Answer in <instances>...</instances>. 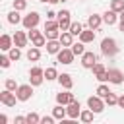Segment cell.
I'll return each mask as SVG.
<instances>
[{"mask_svg":"<svg viewBox=\"0 0 124 124\" xmlns=\"http://www.w3.org/2000/svg\"><path fill=\"white\" fill-rule=\"evenodd\" d=\"M91 70H93V74H95V76H99V74H103V72H107V70H105V66H103L101 62H95Z\"/></svg>","mask_w":124,"mask_h":124,"instance_id":"8d00e7d4","label":"cell"},{"mask_svg":"<svg viewBox=\"0 0 124 124\" xmlns=\"http://www.w3.org/2000/svg\"><path fill=\"white\" fill-rule=\"evenodd\" d=\"M0 122L6 124V122H8V116H6V114H0Z\"/></svg>","mask_w":124,"mask_h":124,"instance_id":"7bdbcfd3","label":"cell"},{"mask_svg":"<svg viewBox=\"0 0 124 124\" xmlns=\"http://www.w3.org/2000/svg\"><path fill=\"white\" fill-rule=\"evenodd\" d=\"M56 17H58V14H56V12H52V10H50V12H46V19H56Z\"/></svg>","mask_w":124,"mask_h":124,"instance_id":"ab89813d","label":"cell"},{"mask_svg":"<svg viewBox=\"0 0 124 124\" xmlns=\"http://www.w3.org/2000/svg\"><path fill=\"white\" fill-rule=\"evenodd\" d=\"M56 118L54 116H41V124H52Z\"/></svg>","mask_w":124,"mask_h":124,"instance_id":"f35d334b","label":"cell"},{"mask_svg":"<svg viewBox=\"0 0 124 124\" xmlns=\"http://www.w3.org/2000/svg\"><path fill=\"white\" fill-rule=\"evenodd\" d=\"M118 107H120V108H124V93L118 97Z\"/></svg>","mask_w":124,"mask_h":124,"instance_id":"b9f144b4","label":"cell"},{"mask_svg":"<svg viewBox=\"0 0 124 124\" xmlns=\"http://www.w3.org/2000/svg\"><path fill=\"white\" fill-rule=\"evenodd\" d=\"M70 10H60L58 12V23H60V29L62 31H68L70 25H72V19H70Z\"/></svg>","mask_w":124,"mask_h":124,"instance_id":"ba28073f","label":"cell"},{"mask_svg":"<svg viewBox=\"0 0 124 124\" xmlns=\"http://www.w3.org/2000/svg\"><path fill=\"white\" fill-rule=\"evenodd\" d=\"M95 62H97V56H95V52H91V50H85V52L81 54V66H83V68L91 70Z\"/></svg>","mask_w":124,"mask_h":124,"instance_id":"8fae6325","label":"cell"},{"mask_svg":"<svg viewBox=\"0 0 124 124\" xmlns=\"http://www.w3.org/2000/svg\"><path fill=\"white\" fill-rule=\"evenodd\" d=\"M39 21H41V16H39V12H29L27 16H23V19H21V25L29 31V29H35L37 25H39Z\"/></svg>","mask_w":124,"mask_h":124,"instance_id":"3957f363","label":"cell"},{"mask_svg":"<svg viewBox=\"0 0 124 124\" xmlns=\"http://www.w3.org/2000/svg\"><path fill=\"white\" fill-rule=\"evenodd\" d=\"M58 41L62 43V46H72L74 45V35L70 31H62L60 37H58Z\"/></svg>","mask_w":124,"mask_h":124,"instance_id":"ffe728a7","label":"cell"},{"mask_svg":"<svg viewBox=\"0 0 124 124\" xmlns=\"http://www.w3.org/2000/svg\"><path fill=\"white\" fill-rule=\"evenodd\" d=\"M101 54H103V56H108V58L116 56V54H118V45H116V41L110 39V37L103 39V41H101Z\"/></svg>","mask_w":124,"mask_h":124,"instance_id":"6da1fadb","label":"cell"},{"mask_svg":"<svg viewBox=\"0 0 124 124\" xmlns=\"http://www.w3.org/2000/svg\"><path fill=\"white\" fill-rule=\"evenodd\" d=\"M39 2H45V4H46V2H50V0H39Z\"/></svg>","mask_w":124,"mask_h":124,"instance_id":"7dc6e473","label":"cell"},{"mask_svg":"<svg viewBox=\"0 0 124 124\" xmlns=\"http://www.w3.org/2000/svg\"><path fill=\"white\" fill-rule=\"evenodd\" d=\"M12 62H14V60H12L8 54H2V56H0V68H4V70H6V68H10V64H12Z\"/></svg>","mask_w":124,"mask_h":124,"instance_id":"836d02e7","label":"cell"},{"mask_svg":"<svg viewBox=\"0 0 124 124\" xmlns=\"http://www.w3.org/2000/svg\"><path fill=\"white\" fill-rule=\"evenodd\" d=\"M8 56H10V58H12V60H14V62H17V60H19V58H21V48H19V46H16V45H14V46H12V48H10V50H8Z\"/></svg>","mask_w":124,"mask_h":124,"instance_id":"cb8c5ba5","label":"cell"},{"mask_svg":"<svg viewBox=\"0 0 124 124\" xmlns=\"http://www.w3.org/2000/svg\"><path fill=\"white\" fill-rule=\"evenodd\" d=\"M74 58H76V54H74V50H72L70 46H62L60 52L56 54V60H58L60 64H72Z\"/></svg>","mask_w":124,"mask_h":124,"instance_id":"8992f818","label":"cell"},{"mask_svg":"<svg viewBox=\"0 0 124 124\" xmlns=\"http://www.w3.org/2000/svg\"><path fill=\"white\" fill-rule=\"evenodd\" d=\"M25 56H27V60H29V62H37V60L41 58V48H39V46H31V48L27 50V54H25Z\"/></svg>","mask_w":124,"mask_h":124,"instance_id":"7402d4cb","label":"cell"},{"mask_svg":"<svg viewBox=\"0 0 124 124\" xmlns=\"http://www.w3.org/2000/svg\"><path fill=\"white\" fill-rule=\"evenodd\" d=\"M25 118H27V124H41V116L37 112H29Z\"/></svg>","mask_w":124,"mask_h":124,"instance_id":"d6a6232c","label":"cell"},{"mask_svg":"<svg viewBox=\"0 0 124 124\" xmlns=\"http://www.w3.org/2000/svg\"><path fill=\"white\" fill-rule=\"evenodd\" d=\"M60 48H62V43L58 39H48L46 41V52L48 54H58Z\"/></svg>","mask_w":124,"mask_h":124,"instance_id":"2e32d148","label":"cell"},{"mask_svg":"<svg viewBox=\"0 0 124 124\" xmlns=\"http://www.w3.org/2000/svg\"><path fill=\"white\" fill-rule=\"evenodd\" d=\"M21 16H19V10H12L10 14H8V23H12V25H17V23H21Z\"/></svg>","mask_w":124,"mask_h":124,"instance_id":"603a6c76","label":"cell"},{"mask_svg":"<svg viewBox=\"0 0 124 124\" xmlns=\"http://www.w3.org/2000/svg\"><path fill=\"white\" fill-rule=\"evenodd\" d=\"M43 81H45V76H29V83L33 87H39Z\"/></svg>","mask_w":124,"mask_h":124,"instance_id":"1f68e13d","label":"cell"},{"mask_svg":"<svg viewBox=\"0 0 124 124\" xmlns=\"http://www.w3.org/2000/svg\"><path fill=\"white\" fill-rule=\"evenodd\" d=\"M27 41H29V35L25 31H16L14 33V45L16 46L23 48V46H27Z\"/></svg>","mask_w":124,"mask_h":124,"instance_id":"7c38bea8","label":"cell"},{"mask_svg":"<svg viewBox=\"0 0 124 124\" xmlns=\"http://www.w3.org/2000/svg\"><path fill=\"white\" fill-rule=\"evenodd\" d=\"M83 45H85V43H81V41H79V43H74L70 48L74 50V54H76V56H81V54L85 52V46H83Z\"/></svg>","mask_w":124,"mask_h":124,"instance_id":"83f0119b","label":"cell"},{"mask_svg":"<svg viewBox=\"0 0 124 124\" xmlns=\"http://www.w3.org/2000/svg\"><path fill=\"white\" fill-rule=\"evenodd\" d=\"M116 19H118V14H116L114 10H107V12L103 14V21H105L107 25H114Z\"/></svg>","mask_w":124,"mask_h":124,"instance_id":"d6986e66","label":"cell"},{"mask_svg":"<svg viewBox=\"0 0 124 124\" xmlns=\"http://www.w3.org/2000/svg\"><path fill=\"white\" fill-rule=\"evenodd\" d=\"M118 17H120V19H124V10L120 12V16H118Z\"/></svg>","mask_w":124,"mask_h":124,"instance_id":"bcb514c9","label":"cell"},{"mask_svg":"<svg viewBox=\"0 0 124 124\" xmlns=\"http://www.w3.org/2000/svg\"><path fill=\"white\" fill-rule=\"evenodd\" d=\"M66 110H68V118H70V120L79 118V114H81V105H79V101H72L70 105H66Z\"/></svg>","mask_w":124,"mask_h":124,"instance_id":"9c48e42d","label":"cell"},{"mask_svg":"<svg viewBox=\"0 0 124 124\" xmlns=\"http://www.w3.org/2000/svg\"><path fill=\"white\" fill-rule=\"evenodd\" d=\"M29 41L33 43V46H45L46 45V35H45V31H37V27L35 29H29Z\"/></svg>","mask_w":124,"mask_h":124,"instance_id":"7a4b0ae2","label":"cell"},{"mask_svg":"<svg viewBox=\"0 0 124 124\" xmlns=\"http://www.w3.org/2000/svg\"><path fill=\"white\" fill-rule=\"evenodd\" d=\"M52 116H54L56 120L64 122V120L68 118V110H66V105H60V103H56V107L52 108Z\"/></svg>","mask_w":124,"mask_h":124,"instance_id":"4fadbf2b","label":"cell"},{"mask_svg":"<svg viewBox=\"0 0 124 124\" xmlns=\"http://www.w3.org/2000/svg\"><path fill=\"white\" fill-rule=\"evenodd\" d=\"M87 107L95 112V114H99V112H103L105 110V99L103 97H99V95H91L89 99H87Z\"/></svg>","mask_w":124,"mask_h":124,"instance_id":"277c9868","label":"cell"},{"mask_svg":"<svg viewBox=\"0 0 124 124\" xmlns=\"http://www.w3.org/2000/svg\"><path fill=\"white\" fill-rule=\"evenodd\" d=\"M16 95H17V101H21V103L29 101V99L33 97V85H31V83H23V85H19V87L16 89Z\"/></svg>","mask_w":124,"mask_h":124,"instance_id":"5b68a950","label":"cell"},{"mask_svg":"<svg viewBox=\"0 0 124 124\" xmlns=\"http://www.w3.org/2000/svg\"><path fill=\"white\" fill-rule=\"evenodd\" d=\"M58 2H60V0H50L48 4H58Z\"/></svg>","mask_w":124,"mask_h":124,"instance_id":"f6af8a7d","label":"cell"},{"mask_svg":"<svg viewBox=\"0 0 124 124\" xmlns=\"http://www.w3.org/2000/svg\"><path fill=\"white\" fill-rule=\"evenodd\" d=\"M4 87H6V89H10V91H16V89H17L19 85L16 83V79H12V78H8V79L4 81Z\"/></svg>","mask_w":124,"mask_h":124,"instance_id":"e575fe53","label":"cell"},{"mask_svg":"<svg viewBox=\"0 0 124 124\" xmlns=\"http://www.w3.org/2000/svg\"><path fill=\"white\" fill-rule=\"evenodd\" d=\"M101 23H105V21H103V16H99V14H91V16L87 17V27H89V29H95V31H97V29L101 27Z\"/></svg>","mask_w":124,"mask_h":124,"instance_id":"9a60e30c","label":"cell"},{"mask_svg":"<svg viewBox=\"0 0 124 124\" xmlns=\"http://www.w3.org/2000/svg\"><path fill=\"white\" fill-rule=\"evenodd\" d=\"M25 8H27V0H14V10L23 12Z\"/></svg>","mask_w":124,"mask_h":124,"instance_id":"d590c367","label":"cell"},{"mask_svg":"<svg viewBox=\"0 0 124 124\" xmlns=\"http://www.w3.org/2000/svg\"><path fill=\"white\" fill-rule=\"evenodd\" d=\"M95 93H97L99 97H103V99H105V97L110 93V89H108V85H107V83H101V85L97 87V91H95Z\"/></svg>","mask_w":124,"mask_h":124,"instance_id":"f546056e","label":"cell"},{"mask_svg":"<svg viewBox=\"0 0 124 124\" xmlns=\"http://www.w3.org/2000/svg\"><path fill=\"white\" fill-rule=\"evenodd\" d=\"M29 76H45V70L41 66H33L31 72H29Z\"/></svg>","mask_w":124,"mask_h":124,"instance_id":"74e56055","label":"cell"},{"mask_svg":"<svg viewBox=\"0 0 124 124\" xmlns=\"http://www.w3.org/2000/svg\"><path fill=\"white\" fill-rule=\"evenodd\" d=\"M118 29L124 33V19H120V23H118Z\"/></svg>","mask_w":124,"mask_h":124,"instance_id":"ee69618b","label":"cell"},{"mask_svg":"<svg viewBox=\"0 0 124 124\" xmlns=\"http://www.w3.org/2000/svg\"><path fill=\"white\" fill-rule=\"evenodd\" d=\"M14 46V37H10L8 33H4L2 37H0V48L2 50H10Z\"/></svg>","mask_w":124,"mask_h":124,"instance_id":"44dd1931","label":"cell"},{"mask_svg":"<svg viewBox=\"0 0 124 124\" xmlns=\"http://www.w3.org/2000/svg\"><path fill=\"white\" fill-rule=\"evenodd\" d=\"M79 41L85 43V45H87V43H93V41H95V29H89V27L83 29V31L79 33Z\"/></svg>","mask_w":124,"mask_h":124,"instance_id":"ac0fdd59","label":"cell"},{"mask_svg":"<svg viewBox=\"0 0 124 124\" xmlns=\"http://www.w3.org/2000/svg\"><path fill=\"white\" fill-rule=\"evenodd\" d=\"M68 31H70V33H72L74 37H76V35L79 37V33L83 31V25H81L79 21H72V25H70V29H68Z\"/></svg>","mask_w":124,"mask_h":124,"instance_id":"4316f807","label":"cell"},{"mask_svg":"<svg viewBox=\"0 0 124 124\" xmlns=\"http://www.w3.org/2000/svg\"><path fill=\"white\" fill-rule=\"evenodd\" d=\"M58 83H60V87H64V89H72V87H74V79H72L70 74H58Z\"/></svg>","mask_w":124,"mask_h":124,"instance_id":"e0dca14e","label":"cell"},{"mask_svg":"<svg viewBox=\"0 0 124 124\" xmlns=\"http://www.w3.org/2000/svg\"><path fill=\"white\" fill-rule=\"evenodd\" d=\"M105 105H108V107H114V105H118V97L110 91L107 97H105Z\"/></svg>","mask_w":124,"mask_h":124,"instance_id":"4dcf8cb0","label":"cell"},{"mask_svg":"<svg viewBox=\"0 0 124 124\" xmlns=\"http://www.w3.org/2000/svg\"><path fill=\"white\" fill-rule=\"evenodd\" d=\"M14 122H16V124H25V122H27V118H25V116H16V120H14Z\"/></svg>","mask_w":124,"mask_h":124,"instance_id":"60d3db41","label":"cell"},{"mask_svg":"<svg viewBox=\"0 0 124 124\" xmlns=\"http://www.w3.org/2000/svg\"><path fill=\"white\" fill-rule=\"evenodd\" d=\"M45 79H46V81L58 79V72H56V68H54V66H50V68H46V70H45Z\"/></svg>","mask_w":124,"mask_h":124,"instance_id":"d4e9b609","label":"cell"},{"mask_svg":"<svg viewBox=\"0 0 124 124\" xmlns=\"http://www.w3.org/2000/svg\"><path fill=\"white\" fill-rule=\"evenodd\" d=\"M107 72H108V83L120 85V83L124 81V74H122V70H118V68H110V70H107Z\"/></svg>","mask_w":124,"mask_h":124,"instance_id":"30bf717a","label":"cell"},{"mask_svg":"<svg viewBox=\"0 0 124 124\" xmlns=\"http://www.w3.org/2000/svg\"><path fill=\"white\" fill-rule=\"evenodd\" d=\"M16 101H17L16 91H10V89H6V87H4V91L0 93V103H2V105H6V107H16Z\"/></svg>","mask_w":124,"mask_h":124,"instance_id":"52a82bcc","label":"cell"},{"mask_svg":"<svg viewBox=\"0 0 124 124\" xmlns=\"http://www.w3.org/2000/svg\"><path fill=\"white\" fill-rule=\"evenodd\" d=\"M110 10H114L116 14H120L124 10V0H110Z\"/></svg>","mask_w":124,"mask_h":124,"instance_id":"f1b7e54d","label":"cell"},{"mask_svg":"<svg viewBox=\"0 0 124 124\" xmlns=\"http://www.w3.org/2000/svg\"><path fill=\"white\" fill-rule=\"evenodd\" d=\"M72 101H76V99H74V93H70V89L56 93V103H60V105H70Z\"/></svg>","mask_w":124,"mask_h":124,"instance_id":"5bb4252c","label":"cell"},{"mask_svg":"<svg viewBox=\"0 0 124 124\" xmlns=\"http://www.w3.org/2000/svg\"><path fill=\"white\" fill-rule=\"evenodd\" d=\"M93 116H95V112H93V110L87 107V110H81V114H79V120L87 124V122H91V120H93Z\"/></svg>","mask_w":124,"mask_h":124,"instance_id":"484cf974","label":"cell"}]
</instances>
